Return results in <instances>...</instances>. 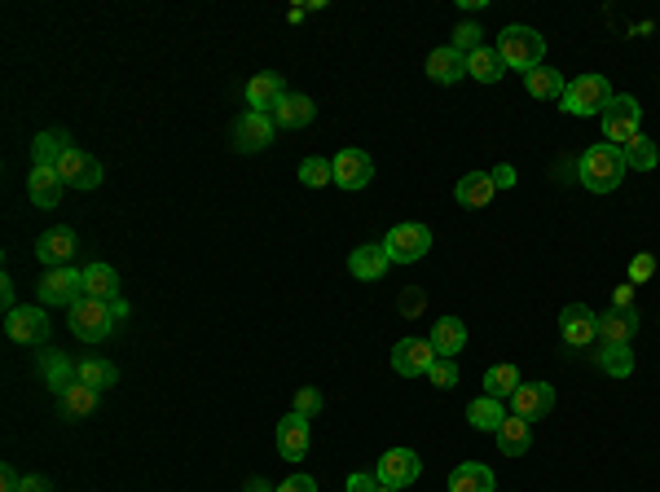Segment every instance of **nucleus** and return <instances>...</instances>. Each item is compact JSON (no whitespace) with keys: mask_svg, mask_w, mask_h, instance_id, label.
Listing matches in <instances>:
<instances>
[{"mask_svg":"<svg viewBox=\"0 0 660 492\" xmlns=\"http://www.w3.org/2000/svg\"><path fill=\"white\" fill-rule=\"evenodd\" d=\"M625 154L616 150V145H590L586 154H581V163H577V181L590 189V194H612V189H621L625 181Z\"/></svg>","mask_w":660,"mask_h":492,"instance_id":"1","label":"nucleus"},{"mask_svg":"<svg viewBox=\"0 0 660 492\" xmlns=\"http://www.w3.org/2000/svg\"><path fill=\"white\" fill-rule=\"evenodd\" d=\"M612 84L603 80V75H577V80H568L564 88V97H559V110H568V115H577V119H590V115H599L603 119V110L612 106Z\"/></svg>","mask_w":660,"mask_h":492,"instance_id":"2","label":"nucleus"},{"mask_svg":"<svg viewBox=\"0 0 660 492\" xmlns=\"http://www.w3.org/2000/svg\"><path fill=\"white\" fill-rule=\"evenodd\" d=\"M498 53H502L506 71L528 75L533 66H542V58H546V40L537 36L533 27H506L502 36H498Z\"/></svg>","mask_w":660,"mask_h":492,"instance_id":"3","label":"nucleus"},{"mask_svg":"<svg viewBox=\"0 0 660 492\" xmlns=\"http://www.w3.org/2000/svg\"><path fill=\"white\" fill-rule=\"evenodd\" d=\"M66 326H71L75 339H84V343H102L115 334V312H110V304H102V299H80L75 308H66Z\"/></svg>","mask_w":660,"mask_h":492,"instance_id":"4","label":"nucleus"},{"mask_svg":"<svg viewBox=\"0 0 660 492\" xmlns=\"http://www.w3.org/2000/svg\"><path fill=\"white\" fill-rule=\"evenodd\" d=\"M40 308H75L84 299V268H49L40 277Z\"/></svg>","mask_w":660,"mask_h":492,"instance_id":"5","label":"nucleus"},{"mask_svg":"<svg viewBox=\"0 0 660 492\" xmlns=\"http://www.w3.org/2000/svg\"><path fill=\"white\" fill-rule=\"evenodd\" d=\"M383 251H388L392 264H418L427 251H432V229H427V225H414V220H405V225H392L388 238H383Z\"/></svg>","mask_w":660,"mask_h":492,"instance_id":"6","label":"nucleus"},{"mask_svg":"<svg viewBox=\"0 0 660 492\" xmlns=\"http://www.w3.org/2000/svg\"><path fill=\"white\" fill-rule=\"evenodd\" d=\"M603 137H608V145H616V150H625L638 128H643V106L634 102V97H612V106L603 110Z\"/></svg>","mask_w":660,"mask_h":492,"instance_id":"7","label":"nucleus"},{"mask_svg":"<svg viewBox=\"0 0 660 492\" xmlns=\"http://www.w3.org/2000/svg\"><path fill=\"white\" fill-rule=\"evenodd\" d=\"M5 334L22 348H44L53 334V321L44 317V308H14L5 312Z\"/></svg>","mask_w":660,"mask_h":492,"instance_id":"8","label":"nucleus"},{"mask_svg":"<svg viewBox=\"0 0 660 492\" xmlns=\"http://www.w3.org/2000/svg\"><path fill=\"white\" fill-rule=\"evenodd\" d=\"M273 115H256V110H242V115L234 119V128H229V137H234V150L238 154H260L269 150L273 141Z\"/></svg>","mask_w":660,"mask_h":492,"instance_id":"9","label":"nucleus"},{"mask_svg":"<svg viewBox=\"0 0 660 492\" xmlns=\"http://www.w3.org/2000/svg\"><path fill=\"white\" fill-rule=\"evenodd\" d=\"M58 176H62L66 189H97L102 185V163H97V154L71 145V150L62 154V163H58Z\"/></svg>","mask_w":660,"mask_h":492,"instance_id":"10","label":"nucleus"},{"mask_svg":"<svg viewBox=\"0 0 660 492\" xmlns=\"http://www.w3.org/2000/svg\"><path fill=\"white\" fill-rule=\"evenodd\" d=\"M313 418H304V413H286L278 422V431H273V440H278V453L286 462H304L308 457V444H313V427H308Z\"/></svg>","mask_w":660,"mask_h":492,"instance_id":"11","label":"nucleus"},{"mask_svg":"<svg viewBox=\"0 0 660 492\" xmlns=\"http://www.w3.org/2000/svg\"><path fill=\"white\" fill-rule=\"evenodd\" d=\"M559 334L568 348H590V343H599V312H590L586 304H568L559 312Z\"/></svg>","mask_w":660,"mask_h":492,"instance_id":"12","label":"nucleus"},{"mask_svg":"<svg viewBox=\"0 0 660 492\" xmlns=\"http://www.w3.org/2000/svg\"><path fill=\"white\" fill-rule=\"evenodd\" d=\"M379 484L388 488H410L418 475H423V457H418L414 449H388L379 457Z\"/></svg>","mask_w":660,"mask_h":492,"instance_id":"13","label":"nucleus"},{"mask_svg":"<svg viewBox=\"0 0 660 492\" xmlns=\"http://www.w3.org/2000/svg\"><path fill=\"white\" fill-rule=\"evenodd\" d=\"M432 365H436L432 339H418V334H414V339H401V343L392 348V369H396L401 378H418V374L427 378V369H432Z\"/></svg>","mask_w":660,"mask_h":492,"instance_id":"14","label":"nucleus"},{"mask_svg":"<svg viewBox=\"0 0 660 492\" xmlns=\"http://www.w3.org/2000/svg\"><path fill=\"white\" fill-rule=\"evenodd\" d=\"M75 251H80V238H75V229H49V233H40V242H36V260L44 268H66L75 260Z\"/></svg>","mask_w":660,"mask_h":492,"instance_id":"15","label":"nucleus"},{"mask_svg":"<svg viewBox=\"0 0 660 492\" xmlns=\"http://www.w3.org/2000/svg\"><path fill=\"white\" fill-rule=\"evenodd\" d=\"M330 163H335V185L339 189H366L374 181V159L366 150H339Z\"/></svg>","mask_w":660,"mask_h":492,"instance_id":"16","label":"nucleus"},{"mask_svg":"<svg viewBox=\"0 0 660 492\" xmlns=\"http://www.w3.org/2000/svg\"><path fill=\"white\" fill-rule=\"evenodd\" d=\"M282 97H286V80L278 71H260L247 80V110H256V115H273V106Z\"/></svg>","mask_w":660,"mask_h":492,"instance_id":"17","label":"nucleus"},{"mask_svg":"<svg viewBox=\"0 0 660 492\" xmlns=\"http://www.w3.org/2000/svg\"><path fill=\"white\" fill-rule=\"evenodd\" d=\"M388 268H392V260H388V251H383V242H366L348 255V273L357 277V282H383Z\"/></svg>","mask_w":660,"mask_h":492,"instance_id":"18","label":"nucleus"},{"mask_svg":"<svg viewBox=\"0 0 660 492\" xmlns=\"http://www.w3.org/2000/svg\"><path fill=\"white\" fill-rule=\"evenodd\" d=\"M511 409L520 413V418H528V422L546 418V413L555 409V387H550V383H520V391L511 396Z\"/></svg>","mask_w":660,"mask_h":492,"instance_id":"19","label":"nucleus"},{"mask_svg":"<svg viewBox=\"0 0 660 492\" xmlns=\"http://www.w3.org/2000/svg\"><path fill=\"white\" fill-rule=\"evenodd\" d=\"M62 176H58V167H31V176H27V198L36 203L40 211H53L62 203Z\"/></svg>","mask_w":660,"mask_h":492,"instance_id":"20","label":"nucleus"},{"mask_svg":"<svg viewBox=\"0 0 660 492\" xmlns=\"http://www.w3.org/2000/svg\"><path fill=\"white\" fill-rule=\"evenodd\" d=\"M97 405H102V391H93L84 383H71L66 391H58V418L62 422H80L88 413H97Z\"/></svg>","mask_w":660,"mask_h":492,"instance_id":"21","label":"nucleus"},{"mask_svg":"<svg viewBox=\"0 0 660 492\" xmlns=\"http://www.w3.org/2000/svg\"><path fill=\"white\" fill-rule=\"evenodd\" d=\"M427 75H432L436 84L467 80V53H458L454 44H440V49H432V58H427Z\"/></svg>","mask_w":660,"mask_h":492,"instance_id":"22","label":"nucleus"},{"mask_svg":"<svg viewBox=\"0 0 660 492\" xmlns=\"http://www.w3.org/2000/svg\"><path fill=\"white\" fill-rule=\"evenodd\" d=\"M40 378H44V387L58 396V391H66L71 383H80V361H71V356H62V352H44L40 356Z\"/></svg>","mask_w":660,"mask_h":492,"instance_id":"23","label":"nucleus"},{"mask_svg":"<svg viewBox=\"0 0 660 492\" xmlns=\"http://www.w3.org/2000/svg\"><path fill=\"white\" fill-rule=\"evenodd\" d=\"M634 334H638V312L634 308L599 312V343H630Z\"/></svg>","mask_w":660,"mask_h":492,"instance_id":"24","label":"nucleus"},{"mask_svg":"<svg viewBox=\"0 0 660 492\" xmlns=\"http://www.w3.org/2000/svg\"><path fill=\"white\" fill-rule=\"evenodd\" d=\"M493 435H498V449L506 457H524L528 449H533V422L520 418V413H511V418H506Z\"/></svg>","mask_w":660,"mask_h":492,"instance_id":"25","label":"nucleus"},{"mask_svg":"<svg viewBox=\"0 0 660 492\" xmlns=\"http://www.w3.org/2000/svg\"><path fill=\"white\" fill-rule=\"evenodd\" d=\"M317 119V106H313V97H304V93H286L278 106H273V123L278 128H308V123Z\"/></svg>","mask_w":660,"mask_h":492,"instance_id":"26","label":"nucleus"},{"mask_svg":"<svg viewBox=\"0 0 660 492\" xmlns=\"http://www.w3.org/2000/svg\"><path fill=\"white\" fill-rule=\"evenodd\" d=\"M427 339H432L436 356H449V361H454V356L467 348V326H462V317H440Z\"/></svg>","mask_w":660,"mask_h":492,"instance_id":"27","label":"nucleus"},{"mask_svg":"<svg viewBox=\"0 0 660 492\" xmlns=\"http://www.w3.org/2000/svg\"><path fill=\"white\" fill-rule=\"evenodd\" d=\"M467 75L471 80H480V84H498L506 75V62H502L498 44H480L476 53H467Z\"/></svg>","mask_w":660,"mask_h":492,"instance_id":"28","label":"nucleus"},{"mask_svg":"<svg viewBox=\"0 0 660 492\" xmlns=\"http://www.w3.org/2000/svg\"><path fill=\"white\" fill-rule=\"evenodd\" d=\"M84 295L88 299H102V304H115L119 295V273L110 264H88L84 268Z\"/></svg>","mask_w":660,"mask_h":492,"instance_id":"29","label":"nucleus"},{"mask_svg":"<svg viewBox=\"0 0 660 492\" xmlns=\"http://www.w3.org/2000/svg\"><path fill=\"white\" fill-rule=\"evenodd\" d=\"M524 88H528V97H537V102H559L568 80L555 71V66H533V71L524 75Z\"/></svg>","mask_w":660,"mask_h":492,"instance_id":"30","label":"nucleus"},{"mask_svg":"<svg viewBox=\"0 0 660 492\" xmlns=\"http://www.w3.org/2000/svg\"><path fill=\"white\" fill-rule=\"evenodd\" d=\"M493 194H498V185H493L489 172H467L458 181V189H454V198H458L462 207H480V211L493 203Z\"/></svg>","mask_w":660,"mask_h":492,"instance_id":"31","label":"nucleus"},{"mask_svg":"<svg viewBox=\"0 0 660 492\" xmlns=\"http://www.w3.org/2000/svg\"><path fill=\"white\" fill-rule=\"evenodd\" d=\"M493 488H498V479L484 462H462L449 475V492H493Z\"/></svg>","mask_w":660,"mask_h":492,"instance_id":"32","label":"nucleus"},{"mask_svg":"<svg viewBox=\"0 0 660 492\" xmlns=\"http://www.w3.org/2000/svg\"><path fill=\"white\" fill-rule=\"evenodd\" d=\"M66 150H71V137H66V132H58V128L40 132V137L31 141V167H58Z\"/></svg>","mask_w":660,"mask_h":492,"instance_id":"33","label":"nucleus"},{"mask_svg":"<svg viewBox=\"0 0 660 492\" xmlns=\"http://www.w3.org/2000/svg\"><path fill=\"white\" fill-rule=\"evenodd\" d=\"M594 361H599V369H603V374H612V378H630V374H634V352H630V343H599Z\"/></svg>","mask_w":660,"mask_h":492,"instance_id":"34","label":"nucleus"},{"mask_svg":"<svg viewBox=\"0 0 660 492\" xmlns=\"http://www.w3.org/2000/svg\"><path fill=\"white\" fill-rule=\"evenodd\" d=\"M515 391H520V369L515 365H493L489 374H484V396H493V400H511Z\"/></svg>","mask_w":660,"mask_h":492,"instance_id":"35","label":"nucleus"},{"mask_svg":"<svg viewBox=\"0 0 660 492\" xmlns=\"http://www.w3.org/2000/svg\"><path fill=\"white\" fill-rule=\"evenodd\" d=\"M467 422H471V427H476V431H498L502 422H506L502 400H493V396L471 400V405H467Z\"/></svg>","mask_w":660,"mask_h":492,"instance_id":"36","label":"nucleus"},{"mask_svg":"<svg viewBox=\"0 0 660 492\" xmlns=\"http://www.w3.org/2000/svg\"><path fill=\"white\" fill-rule=\"evenodd\" d=\"M80 383L93 387V391H106V387L119 383V369L110 361H102V356H84L80 361Z\"/></svg>","mask_w":660,"mask_h":492,"instance_id":"37","label":"nucleus"},{"mask_svg":"<svg viewBox=\"0 0 660 492\" xmlns=\"http://www.w3.org/2000/svg\"><path fill=\"white\" fill-rule=\"evenodd\" d=\"M625 167H630V172H652V167L660 163V154H656V141H647L643 132H638V137L625 145Z\"/></svg>","mask_w":660,"mask_h":492,"instance_id":"38","label":"nucleus"},{"mask_svg":"<svg viewBox=\"0 0 660 492\" xmlns=\"http://www.w3.org/2000/svg\"><path fill=\"white\" fill-rule=\"evenodd\" d=\"M300 181L308 189H322V185H335V163L322 159V154H308V159L300 163Z\"/></svg>","mask_w":660,"mask_h":492,"instance_id":"39","label":"nucleus"},{"mask_svg":"<svg viewBox=\"0 0 660 492\" xmlns=\"http://www.w3.org/2000/svg\"><path fill=\"white\" fill-rule=\"evenodd\" d=\"M427 383H432V387H440V391H449V387L458 383V365L449 361V356H436V365L427 369Z\"/></svg>","mask_w":660,"mask_h":492,"instance_id":"40","label":"nucleus"},{"mask_svg":"<svg viewBox=\"0 0 660 492\" xmlns=\"http://www.w3.org/2000/svg\"><path fill=\"white\" fill-rule=\"evenodd\" d=\"M449 44H454L458 53H476L484 44V31L476 27V22H458V31H454V40H449Z\"/></svg>","mask_w":660,"mask_h":492,"instance_id":"41","label":"nucleus"},{"mask_svg":"<svg viewBox=\"0 0 660 492\" xmlns=\"http://www.w3.org/2000/svg\"><path fill=\"white\" fill-rule=\"evenodd\" d=\"M322 405H326V400H322V391H317V387H300V391H295V413H304V418H317Z\"/></svg>","mask_w":660,"mask_h":492,"instance_id":"42","label":"nucleus"},{"mask_svg":"<svg viewBox=\"0 0 660 492\" xmlns=\"http://www.w3.org/2000/svg\"><path fill=\"white\" fill-rule=\"evenodd\" d=\"M652 273H656V255H634V264H630V286L638 282H652Z\"/></svg>","mask_w":660,"mask_h":492,"instance_id":"43","label":"nucleus"},{"mask_svg":"<svg viewBox=\"0 0 660 492\" xmlns=\"http://www.w3.org/2000/svg\"><path fill=\"white\" fill-rule=\"evenodd\" d=\"M348 492H379V475L352 471V475H348Z\"/></svg>","mask_w":660,"mask_h":492,"instance_id":"44","label":"nucleus"},{"mask_svg":"<svg viewBox=\"0 0 660 492\" xmlns=\"http://www.w3.org/2000/svg\"><path fill=\"white\" fill-rule=\"evenodd\" d=\"M273 492H317V479L313 475H291V479H282Z\"/></svg>","mask_w":660,"mask_h":492,"instance_id":"45","label":"nucleus"},{"mask_svg":"<svg viewBox=\"0 0 660 492\" xmlns=\"http://www.w3.org/2000/svg\"><path fill=\"white\" fill-rule=\"evenodd\" d=\"M0 492H22V475H18L14 462L0 466Z\"/></svg>","mask_w":660,"mask_h":492,"instance_id":"46","label":"nucleus"},{"mask_svg":"<svg viewBox=\"0 0 660 492\" xmlns=\"http://www.w3.org/2000/svg\"><path fill=\"white\" fill-rule=\"evenodd\" d=\"M489 176H493V185H498V189H515V167L511 163H498Z\"/></svg>","mask_w":660,"mask_h":492,"instance_id":"47","label":"nucleus"},{"mask_svg":"<svg viewBox=\"0 0 660 492\" xmlns=\"http://www.w3.org/2000/svg\"><path fill=\"white\" fill-rule=\"evenodd\" d=\"M22 492H53L49 475H22Z\"/></svg>","mask_w":660,"mask_h":492,"instance_id":"48","label":"nucleus"},{"mask_svg":"<svg viewBox=\"0 0 660 492\" xmlns=\"http://www.w3.org/2000/svg\"><path fill=\"white\" fill-rule=\"evenodd\" d=\"M612 308H634V286H630V282H625V286H616Z\"/></svg>","mask_w":660,"mask_h":492,"instance_id":"49","label":"nucleus"},{"mask_svg":"<svg viewBox=\"0 0 660 492\" xmlns=\"http://www.w3.org/2000/svg\"><path fill=\"white\" fill-rule=\"evenodd\" d=\"M0 308H5V312H14V308H18V304H14V282H9V277L0 282Z\"/></svg>","mask_w":660,"mask_h":492,"instance_id":"50","label":"nucleus"},{"mask_svg":"<svg viewBox=\"0 0 660 492\" xmlns=\"http://www.w3.org/2000/svg\"><path fill=\"white\" fill-rule=\"evenodd\" d=\"M401 308H405V312H418V308H423V290H405V295H401Z\"/></svg>","mask_w":660,"mask_h":492,"instance_id":"51","label":"nucleus"},{"mask_svg":"<svg viewBox=\"0 0 660 492\" xmlns=\"http://www.w3.org/2000/svg\"><path fill=\"white\" fill-rule=\"evenodd\" d=\"M110 312H115V321H124V317H128V304H124V299H115V304H110Z\"/></svg>","mask_w":660,"mask_h":492,"instance_id":"52","label":"nucleus"},{"mask_svg":"<svg viewBox=\"0 0 660 492\" xmlns=\"http://www.w3.org/2000/svg\"><path fill=\"white\" fill-rule=\"evenodd\" d=\"M247 492H269V484H264V479H251Z\"/></svg>","mask_w":660,"mask_h":492,"instance_id":"53","label":"nucleus"},{"mask_svg":"<svg viewBox=\"0 0 660 492\" xmlns=\"http://www.w3.org/2000/svg\"><path fill=\"white\" fill-rule=\"evenodd\" d=\"M379 492H405V488H388V484H379Z\"/></svg>","mask_w":660,"mask_h":492,"instance_id":"54","label":"nucleus"}]
</instances>
